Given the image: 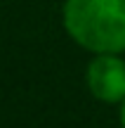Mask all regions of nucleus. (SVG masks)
I'll return each instance as SVG.
<instances>
[{
	"mask_svg": "<svg viewBox=\"0 0 125 128\" xmlns=\"http://www.w3.org/2000/svg\"><path fill=\"white\" fill-rule=\"evenodd\" d=\"M61 24L71 40L90 55L125 52V0H66Z\"/></svg>",
	"mask_w": 125,
	"mask_h": 128,
	"instance_id": "obj_1",
	"label": "nucleus"
},
{
	"mask_svg": "<svg viewBox=\"0 0 125 128\" xmlns=\"http://www.w3.org/2000/svg\"><path fill=\"white\" fill-rule=\"evenodd\" d=\"M90 95L104 104H121L125 100V60L116 52L92 55L85 69Z\"/></svg>",
	"mask_w": 125,
	"mask_h": 128,
	"instance_id": "obj_2",
	"label": "nucleus"
},
{
	"mask_svg": "<svg viewBox=\"0 0 125 128\" xmlns=\"http://www.w3.org/2000/svg\"><path fill=\"white\" fill-rule=\"evenodd\" d=\"M118 119H121V128H125V100L118 104Z\"/></svg>",
	"mask_w": 125,
	"mask_h": 128,
	"instance_id": "obj_3",
	"label": "nucleus"
}]
</instances>
